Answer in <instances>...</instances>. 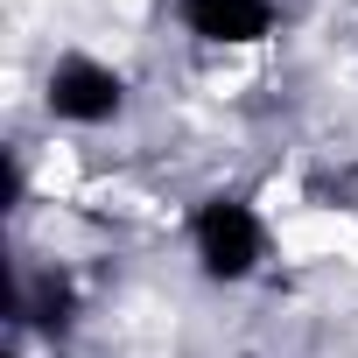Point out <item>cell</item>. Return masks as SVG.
<instances>
[{"instance_id":"6da1fadb","label":"cell","mask_w":358,"mask_h":358,"mask_svg":"<svg viewBox=\"0 0 358 358\" xmlns=\"http://www.w3.org/2000/svg\"><path fill=\"white\" fill-rule=\"evenodd\" d=\"M190 253H197V274H204V281L239 288V281H253L260 260H267V218H260L239 190H218V197H204L197 218H190Z\"/></svg>"},{"instance_id":"7a4b0ae2","label":"cell","mask_w":358,"mask_h":358,"mask_svg":"<svg viewBox=\"0 0 358 358\" xmlns=\"http://www.w3.org/2000/svg\"><path fill=\"white\" fill-rule=\"evenodd\" d=\"M43 106L64 127H106V120L127 113V71L92 57V50H64L43 78Z\"/></svg>"},{"instance_id":"3957f363","label":"cell","mask_w":358,"mask_h":358,"mask_svg":"<svg viewBox=\"0 0 358 358\" xmlns=\"http://www.w3.org/2000/svg\"><path fill=\"white\" fill-rule=\"evenodd\" d=\"M183 29L211 50H246V43H267L274 22H281V0H176Z\"/></svg>"},{"instance_id":"277c9868","label":"cell","mask_w":358,"mask_h":358,"mask_svg":"<svg viewBox=\"0 0 358 358\" xmlns=\"http://www.w3.org/2000/svg\"><path fill=\"white\" fill-rule=\"evenodd\" d=\"M8 316H15V323H36L43 337H71V330H78V281H71L64 267H43L36 281H15Z\"/></svg>"}]
</instances>
